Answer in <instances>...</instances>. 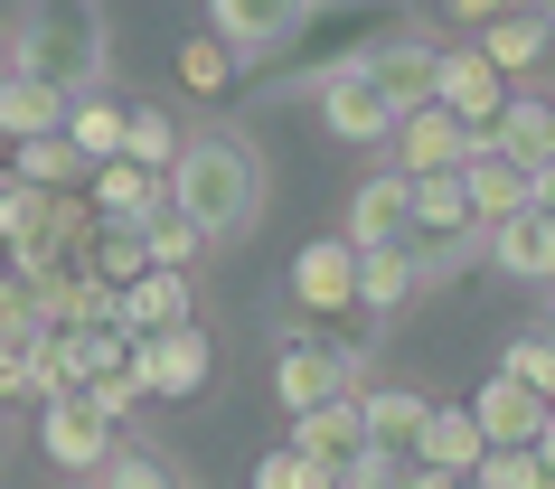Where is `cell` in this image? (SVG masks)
<instances>
[{
	"instance_id": "obj_1",
	"label": "cell",
	"mask_w": 555,
	"mask_h": 489,
	"mask_svg": "<svg viewBox=\"0 0 555 489\" xmlns=\"http://www.w3.org/2000/svg\"><path fill=\"white\" fill-rule=\"evenodd\" d=\"M170 198L189 207L217 245H235V235L263 217V160H255V142H245L235 123L189 132V151H179V170H170Z\"/></svg>"
},
{
	"instance_id": "obj_2",
	"label": "cell",
	"mask_w": 555,
	"mask_h": 489,
	"mask_svg": "<svg viewBox=\"0 0 555 489\" xmlns=\"http://www.w3.org/2000/svg\"><path fill=\"white\" fill-rule=\"evenodd\" d=\"M10 66H38L66 94H94L114 66L104 0H10Z\"/></svg>"
},
{
	"instance_id": "obj_3",
	"label": "cell",
	"mask_w": 555,
	"mask_h": 489,
	"mask_svg": "<svg viewBox=\"0 0 555 489\" xmlns=\"http://www.w3.org/2000/svg\"><path fill=\"white\" fill-rule=\"evenodd\" d=\"M405 245H414V263H424V283L490 255V217H480V198H470L462 170L414 179V227H405Z\"/></svg>"
},
{
	"instance_id": "obj_4",
	"label": "cell",
	"mask_w": 555,
	"mask_h": 489,
	"mask_svg": "<svg viewBox=\"0 0 555 489\" xmlns=\"http://www.w3.org/2000/svg\"><path fill=\"white\" fill-rule=\"evenodd\" d=\"M114 424H122V414H104V396H94V386H66V396L38 404V452L57 461V471H76V480H94V471L122 452Z\"/></svg>"
},
{
	"instance_id": "obj_5",
	"label": "cell",
	"mask_w": 555,
	"mask_h": 489,
	"mask_svg": "<svg viewBox=\"0 0 555 489\" xmlns=\"http://www.w3.org/2000/svg\"><path fill=\"white\" fill-rule=\"evenodd\" d=\"M367 386V348L358 339H283V358H273V396H283V414H301V404H330V396H358Z\"/></svg>"
},
{
	"instance_id": "obj_6",
	"label": "cell",
	"mask_w": 555,
	"mask_h": 489,
	"mask_svg": "<svg viewBox=\"0 0 555 489\" xmlns=\"http://www.w3.org/2000/svg\"><path fill=\"white\" fill-rule=\"evenodd\" d=\"M358 273H367V245L339 227V235H321V245L293 255V301L311 320H339V311H358Z\"/></svg>"
},
{
	"instance_id": "obj_7",
	"label": "cell",
	"mask_w": 555,
	"mask_h": 489,
	"mask_svg": "<svg viewBox=\"0 0 555 489\" xmlns=\"http://www.w3.org/2000/svg\"><path fill=\"white\" fill-rule=\"evenodd\" d=\"M508 94H518V76H508V66H499L490 48H480V38H462V48H442V104H452V114H462L470 132H480V142L499 132V114H508Z\"/></svg>"
},
{
	"instance_id": "obj_8",
	"label": "cell",
	"mask_w": 555,
	"mask_h": 489,
	"mask_svg": "<svg viewBox=\"0 0 555 489\" xmlns=\"http://www.w3.org/2000/svg\"><path fill=\"white\" fill-rule=\"evenodd\" d=\"M367 76H377L386 86V104H396V114H414V104H442V48L424 29H396V38H377V48H367Z\"/></svg>"
},
{
	"instance_id": "obj_9",
	"label": "cell",
	"mask_w": 555,
	"mask_h": 489,
	"mask_svg": "<svg viewBox=\"0 0 555 489\" xmlns=\"http://www.w3.org/2000/svg\"><path fill=\"white\" fill-rule=\"evenodd\" d=\"M396 170H414V179H434V170H462L470 151H480V132H470L462 114H452V104H414L405 123H396Z\"/></svg>"
},
{
	"instance_id": "obj_10",
	"label": "cell",
	"mask_w": 555,
	"mask_h": 489,
	"mask_svg": "<svg viewBox=\"0 0 555 489\" xmlns=\"http://www.w3.org/2000/svg\"><path fill=\"white\" fill-rule=\"evenodd\" d=\"M207 368H217V348H207L198 320H170V330H151V339H142V376H151V396H160V404H189L207 386Z\"/></svg>"
},
{
	"instance_id": "obj_11",
	"label": "cell",
	"mask_w": 555,
	"mask_h": 489,
	"mask_svg": "<svg viewBox=\"0 0 555 489\" xmlns=\"http://www.w3.org/2000/svg\"><path fill=\"white\" fill-rule=\"evenodd\" d=\"M311 10H321V0H207V29H227L245 57H273V48L301 38Z\"/></svg>"
},
{
	"instance_id": "obj_12",
	"label": "cell",
	"mask_w": 555,
	"mask_h": 489,
	"mask_svg": "<svg viewBox=\"0 0 555 489\" xmlns=\"http://www.w3.org/2000/svg\"><path fill=\"white\" fill-rule=\"evenodd\" d=\"M470 404H480L490 442H537V433H546V414H555V396H546V386H527L518 368H490Z\"/></svg>"
},
{
	"instance_id": "obj_13",
	"label": "cell",
	"mask_w": 555,
	"mask_h": 489,
	"mask_svg": "<svg viewBox=\"0 0 555 489\" xmlns=\"http://www.w3.org/2000/svg\"><path fill=\"white\" fill-rule=\"evenodd\" d=\"M293 442L349 471V461L367 452V386H358V396H330V404H301V414H293Z\"/></svg>"
},
{
	"instance_id": "obj_14",
	"label": "cell",
	"mask_w": 555,
	"mask_h": 489,
	"mask_svg": "<svg viewBox=\"0 0 555 489\" xmlns=\"http://www.w3.org/2000/svg\"><path fill=\"white\" fill-rule=\"evenodd\" d=\"M490 263L518 283H555V207H518L490 227Z\"/></svg>"
},
{
	"instance_id": "obj_15",
	"label": "cell",
	"mask_w": 555,
	"mask_h": 489,
	"mask_svg": "<svg viewBox=\"0 0 555 489\" xmlns=\"http://www.w3.org/2000/svg\"><path fill=\"white\" fill-rule=\"evenodd\" d=\"M405 227H414V170L358 179V198H349V235L358 245H405Z\"/></svg>"
},
{
	"instance_id": "obj_16",
	"label": "cell",
	"mask_w": 555,
	"mask_h": 489,
	"mask_svg": "<svg viewBox=\"0 0 555 489\" xmlns=\"http://www.w3.org/2000/svg\"><path fill=\"white\" fill-rule=\"evenodd\" d=\"M76 114V94L57 76H38V66H10V86H0V123H10V142H38V132H66Z\"/></svg>"
},
{
	"instance_id": "obj_17",
	"label": "cell",
	"mask_w": 555,
	"mask_h": 489,
	"mask_svg": "<svg viewBox=\"0 0 555 489\" xmlns=\"http://www.w3.org/2000/svg\"><path fill=\"white\" fill-rule=\"evenodd\" d=\"M94 198H104V217L142 227V217L170 207V170H151V160H132V151H114V160H94Z\"/></svg>"
},
{
	"instance_id": "obj_18",
	"label": "cell",
	"mask_w": 555,
	"mask_h": 489,
	"mask_svg": "<svg viewBox=\"0 0 555 489\" xmlns=\"http://www.w3.org/2000/svg\"><path fill=\"white\" fill-rule=\"evenodd\" d=\"M462 179H470V198H480V217H518V207H537V170H527L518 151H499V142H480L462 160Z\"/></svg>"
},
{
	"instance_id": "obj_19",
	"label": "cell",
	"mask_w": 555,
	"mask_h": 489,
	"mask_svg": "<svg viewBox=\"0 0 555 489\" xmlns=\"http://www.w3.org/2000/svg\"><path fill=\"white\" fill-rule=\"evenodd\" d=\"M170 76H179L189 94H207V104H217V94L245 86V48H235L227 29H189V38L170 48Z\"/></svg>"
},
{
	"instance_id": "obj_20",
	"label": "cell",
	"mask_w": 555,
	"mask_h": 489,
	"mask_svg": "<svg viewBox=\"0 0 555 489\" xmlns=\"http://www.w3.org/2000/svg\"><path fill=\"white\" fill-rule=\"evenodd\" d=\"M424 424H434V396H414V386H367V442H377V452L424 461Z\"/></svg>"
},
{
	"instance_id": "obj_21",
	"label": "cell",
	"mask_w": 555,
	"mask_h": 489,
	"mask_svg": "<svg viewBox=\"0 0 555 489\" xmlns=\"http://www.w3.org/2000/svg\"><path fill=\"white\" fill-rule=\"evenodd\" d=\"M470 38H480V48L527 86V76L555 57V10H508V20H490V29H470Z\"/></svg>"
},
{
	"instance_id": "obj_22",
	"label": "cell",
	"mask_w": 555,
	"mask_h": 489,
	"mask_svg": "<svg viewBox=\"0 0 555 489\" xmlns=\"http://www.w3.org/2000/svg\"><path fill=\"white\" fill-rule=\"evenodd\" d=\"M424 292V263H414V245H367V273H358V311L396 320Z\"/></svg>"
},
{
	"instance_id": "obj_23",
	"label": "cell",
	"mask_w": 555,
	"mask_h": 489,
	"mask_svg": "<svg viewBox=\"0 0 555 489\" xmlns=\"http://www.w3.org/2000/svg\"><path fill=\"white\" fill-rule=\"evenodd\" d=\"M424 461H434V471H480V461H490V424H480V404H434V424H424Z\"/></svg>"
},
{
	"instance_id": "obj_24",
	"label": "cell",
	"mask_w": 555,
	"mask_h": 489,
	"mask_svg": "<svg viewBox=\"0 0 555 489\" xmlns=\"http://www.w3.org/2000/svg\"><path fill=\"white\" fill-rule=\"evenodd\" d=\"M170 320H189V273L151 263L142 283L122 292V330H132V339H151V330H170Z\"/></svg>"
},
{
	"instance_id": "obj_25",
	"label": "cell",
	"mask_w": 555,
	"mask_h": 489,
	"mask_svg": "<svg viewBox=\"0 0 555 489\" xmlns=\"http://www.w3.org/2000/svg\"><path fill=\"white\" fill-rule=\"evenodd\" d=\"M490 142L518 151L527 170H546V160H555V104H546V94H508V114H499Z\"/></svg>"
},
{
	"instance_id": "obj_26",
	"label": "cell",
	"mask_w": 555,
	"mask_h": 489,
	"mask_svg": "<svg viewBox=\"0 0 555 489\" xmlns=\"http://www.w3.org/2000/svg\"><path fill=\"white\" fill-rule=\"evenodd\" d=\"M66 132L86 142V160H114V151H132V104H114V94L94 86V94H76V114H66Z\"/></svg>"
},
{
	"instance_id": "obj_27",
	"label": "cell",
	"mask_w": 555,
	"mask_h": 489,
	"mask_svg": "<svg viewBox=\"0 0 555 489\" xmlns=\"http://www.w3.org/2000/svg\"><path fill=\"white\" fill-rule=\"evenodd\" d=\"M20 179H38V189H76V179H94L86 142L76 132H38V142H20V160H10Z\"/></svg>"
},
{
	"instance_id": "obj_28",
	"label": "cell",
	"mask_w": 555,
	"mask_h": 489,
	"mask_svg": "<svg viewBox=\"0 0 555 489\" xmlns=\"http://www.w3.org/2000/svg\"><path fill=\"white\" fill-rule=\"evenodd\" d=\"M142 235H151V263H170V273H198V255L207 245H217V235L198 227V217H189V207H160V217H142Z\"/></svg>"
},
{
	"instance_id": "obj_29",
	"label": "cell",
	"mask_w": 555,
	"mask_h": 489,
	"mask_svg": "<svg viewBox=\"0 0 555 489\" xmlns=\"http://www.w3.org/2000/svg\"><path fill=\"white\" fill-rule=\"evenodd\" d=\"M255 489H339V461H321V452H301L293 433L273 442V452L255 461Z\"/></svg>"
},
{
	"instance_id": "obj_30",
	"label": "cell",
	"mask_w": 555,
	"mask_h": 489,
	"mask_svg": "<svg viewBox=\"0 0 555 489\" xmlns=\"http://www.w3.org/2000/svg\"><path fill=\"white\" fill-rule=\"evenodd\" d=\"M480 489H555V461L537 452V442H490V461L470 471Z\"/></svg>"
},
{
	"instance_id": "obj_31",
	"label": "cell",
	"mask_w": 555,
	"mask_h": 489,
	"mask_svg": "<svg viewBox=\"0 0 555 489\" xmlns=\"http://www.w3.org/2000/svg\"><path fill=\"white\" fill-rule=\"evenodd\" d=\"M179 123L170 114H151V104H132V160H151V170H179Z\"/></svg>"
},
{
	"instance_id": "obj_32",
	"label": "cell",
	"mask_w": 555,
	"mask_h": 489,
	"mask_svg": "<svg viewBox=\"0 0 555 489\" xmlns=\"http://www.w3.org/2000/svg\"><path fill=\"white\" fill-rule=\"evenodd\" d=\"M94 480H104V489H189V480H179V471H170L160 452H114L104 471H94Z\"/></svg>"
},
{
	"instance_id": "obj_33",
	"label": "cell",
	"mask_w": 555,
	"mask_h": 489,
	"mask_svg": "<svg viewBox=\"0 0 555 489\" xmlns=\"http://www.w3.org/2000/svg\"><path fill=\"white\" fill-rule=\"evenodd\" d=\"M499 368H518L527 386H546V396H555V330H518V339L499 348Z\"/></svg>"
},
{
	"instance_id": "obj_34",
	"label": "cell",
	"mask_w": 555,
	"mask_h": 489,
	"mask_svg": "<svg viewBox=\"0 0 555 489\" xmlns=\"http://www.w3.org/2000/svg\"><path fill=\"white\" fill-rule=\"evenodd\" d=\"M442 20L452 29H490V20H508V0H442Z\"/></svg>"
},
{
	"instance_id": "obj_35",
	"label": "cell",
	"mask_w": 555,
	"mask_h": 489,
	"mask_svg": "<svg viewBox=\"0 0 555 489\" xmlns=\"http://www.w3.org/2000/svg\"><path fill=\"white\" fill-rule=\"evenodd\" d=\"M405 489H470V471H434V461H414V480Z\"/></svg>"
},
{
	"instance_id": "obj_36",
	"label": "cell",
	"mask_w": 555,
	"mask_h": 489,
	"mask_svg": "<svg viewBox=\"0 0 555 489\" xmlns=\"http://www.w3.org/2000/svg\"><path fill=\"white\" fill-rule=\"evenodd\" d=\"M537 207H555V160H546V170H537Z\"/></svg>"
},
{
	"instance_id": "obj_37",
	"label": "cell",
	"mask_w": 555,
	"mask_h": 489,
	"mask_svg": "<svg viewBox=\"0 0 555 489\" xmlns=\"http://www.w3.org/2000/svg\"><path fill=\"white\" fill-rule=\"evenodd\" d=\"M537 452H546V461H555V414H546V433H537Z\"/></svg>"
},
{
	"instance_id": "obj_38",
	"label": "cell",
	"mask_w": 555,
	"mask_h": 489,
	"mask_svg": "<svg viewBox=\"0 0 555 489\" xmlns=\"http://www.w3.org/2000/svg\"><path fill=\"white\" fill-rule=\"evenodd\" d=\"M66 489H104V480H76V471H66Z\"/></svg>"
},
{
	"instance_id": "obj_39",
	"label": "cell",
	"mask_w": 555,
	"mask_h": 489,
	"mask_svg": "<svg viewBox=\"0 0 555 489\" xmlns=\"http://www.w3.org/2000/svg\"><path fill=\"white\" fill-rule=\"evenodd\" d=\"M546 10H555V0H546Z\"/></svg>"
},
{
	"instance_id": "obj_40",
	"label": "cell",
	"mask_w": 555,
	"mask_h": 489,
	"mask_svg": "<svg viewBox=\"0 0 555 489\" xmlns=\"http://www.w3.org/2000/svg\"><path fill=\"white\" fill-rule=\"evenodd\" d=\"M470 489H480V480H470Z\"/></svg>"
},
{
	"instance_id": "obj_41",
	"label": "cell",
	"mask_w": 555,
	"mask_h": 489,
	"mask_svg": "<svg viewBox=\"0 0 555 489\" xmlns=\"http://www.w3.org/2000/svg\"><path fill=\"white\" fill-rule=\"evenodd\" d=\"M321 10H330V0H321Z\"/></svg>"
}]
</instances>
